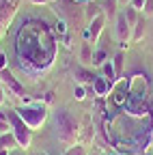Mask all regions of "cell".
Listing matches in <instances>:
<instances>
[{
  "mask_svg": "<svg viewBox=\"0 0 153 155\" xmlns=\"http://www.w3.org/2000/svg\"><path fill=\"white\" fill-rule=\"evenodd\" d=\"M56 54L58 37L45 19L28 17L26 22H22V28L15 37V61L26 75H30L32 80L45 75L54 67Z\"/></svg>",
  "mask_w": 153,
  "mask_h": 155,
  "instance_id": "obj_1",
  "label": "cell"
},
{
  "mask_svg": "<svg viewBox=\"0 0 153 155\" xmlns=\"http://www.w3.org/2000/svg\"><path fill=\"white\" fill-rule=\"evenodd\" d=\"M52 125H54V136L63 144H67V147L75 144V140L80 136V125L67 108H58L52 114Z\"/></svg>",
  "mask_w": 153,
  "mask_h": 155,
  "instance_id": "obj_2",
  "label": "cell"
},
{
  "mask_svg": "<svg viewBox=\"0 0 153 155\" xmlns=\"http://www.w3.org/2000/svg\"><path fill=\"white\" fill-rule=\"evenodd\" d=\"M15 112L20 114V119H22V121H24L32 131L41 129V127L45 125V121H48V106H45V104H41V101H30V104H24L22 108H17Z\"/></svg>",
  "mask_w": 153,
  "mask_h": 155,
  "instance_id": "obj_3",
  "label": "cell"
},
{
  "mask_svg": "<svg viewBox=\"0 0 153 155\" xmlns=\"http://www.w3.org/2000/svg\"><path fill=\"white\" fill-rule=\"evenodd\" d=\"M9 116V123H11V134L15 136V140H17V147L20 149H28L30 142H32V129L20 119V114H17L15 110L7 112Z\"/></svg>",
  "mask_w": 153,
  "mask_h": 155,
  "instance_id": "obj_4",
  "label": "cell"
},
{
  "mask_svg": "<svg viewBox=\"0 0 153 155\" xmlns=\"http://www.w3.org/2000/svg\"><path fill=\"white\" fill-rule=\"evenodd\" d=\"M0 80H2V84H5V91L7 93H11L13 97H17V99H24V84L17 80V78L11 73V69L7 67V69H2L0 71Z\"/></svg>",
  "mask_w": 153,
  "mask_h": 155,
  "instance_id": "obj_5",
  "label": "cell"
},
{
  "mask_svg": "<svg viewBox=\"0 0 153 155\" xmlns=\"http://www.w3.org/2000/svg\"><path fill=\"white\" fill-rule=\"evenodd\" d=\"M106 15L101 13V15H97L93 19V22H88V28H86V32H84V37H86V43H91V45H95L99 41V35H101V30H104V24H106Z\"/></svg>",
  "mask_w": 153,
  "mask_h": 155,
  "instance_id": "obj_6",
  "label": "cell"
},
{
  "mask_svg": "<svg viewBox=\"0 0 153 155\" xmlns=\"http://www.w3.org/2000/svg\"><path fill=\"white\" fill-rule=\"evenodd\" d=\"M22 0H0V22L5 26H9L13 22V17L17 15V9H20Z\"/></svg>",
  "mask_w": 153,
  "mask_h": 155,
  "instance_id": "obj_7",
  "label": "cell"
},
{
  "mask_svg": "<svg viewBox=\"0 0 153 155\" xmlns=\"http://www.w3.org/2000/svg\"><path fill=\"white\" fill-rule=\"evenodd\" d=\"M117 39H119V43H121V48H125L129 41H131V32H134V28L127 24V19H125V15L121 13V15H117Z\"/></svg>",
  "mask_w": 153,
  "mask_h": 155,
  "instance_id": "obj_8",
  "label": "cell"
},
{
  "mask_svg": "<svg viewBox=\"0 0 153 155\" xmlns=\"http://www.w3.org/2000/svg\"><path fill=\"white\" fill-rule=\"evenodd\" d=\"M125 110H127V114H131V116H142L145 112H147V104H145V99L142 97H129L127 99V104H125Z\"/></svg>",
  "mask_w": 153,
  "mask_h": 155,
  "instance_id": "obj_9",
  "label": "cell"
},
{
  "mask_svg": "<svg viewBox=\"0 0 153 155\" xmlns=\"http://www.w3.org/2000/svg\"><path fill=\"white\" fill-rule=\"evenodd\" d=\"M73 80H75V84H82V86H86V84H93V80H95V75L86 69V67H82V65H78L73 69Z\"/></svg>",
  "mask_w": 153,
  "mask_h": 155,
  "instance_id": "obj_10",
  "label": "cell"
},
{
  "mask_svg": "<svg viewBox=\"0 0 153 155\" xmlns=\"http://www.w3.org/2000/svg\"><path fill=\"white\" fill-rule=\"evenodd\" d=\"M110 88H112V86H110V82L106 80L104 75H99V78H95V80H93V93H95V95L104 97V95H108Z\"/></svg>",
  "mask_w": 153,
  "mask_h": 155,
  "instance_id": "obj_11",
  "label": "cell"
},
{
  "mask_svg": "<svg viewBox=\"0 0 153 155\" xmlns=\"http://www.w3.org/2000/svg\"><path fill=\"white\" fill-rule=\"evenodd\" d=\"M101 69H104V78L110 82V86L119 80V73H117V69H114V65H112V61H106L104 65H101Z\"/></svg>",
  "mask_w": 153,
  "mask_h": 155,
  "instance_id": "obj_12",
  "label": "cell"
},
{
  "mask_svg": "<svg viewBox=\"0 0 153 155\" xmlns=\"http://www.w3.org/2000/svg\"><path fill=\"white\" fill-rule=\"evenodd\" d=\"M17 147V140H15V136L11 134V131H7V134H0V149H7V151H11V149H15Z\"/></svg>",
  "mask_w": 153,
  "mask_h": 155,
  "instance_id": "obj_13",
  "label": "cell"
},
{
  "mask_svg": "<svg viewBox=\"0 0 153 155\" xmlns=\"http://www.w3.org/2000/svg\"><path fill=\"white\" fill-rule=\"evenodd\" d=\"M117 7H119V0H106V2L101 5V11H104V15L106 17H117L119 13H117Z\"/></svg>",
  "mask_w": 153,
  "mask_h": 155,
  "instance_id": "obj_14",
  "label": "cell"
},
{
  "mask_svg": "<svg viewBox=\"0 0 153 155\" xmlns=\"http://www.w3.org/2000/svg\"><path fill=\"white\" fill-rule=\"evenodd\" d=\"M80 61H82V65H93V45H91V43H84V45H82Z\"/></svg>",
  "mask_w": 153,
  "mask_h": 155,
  "instance_id": "obj_15",
  "label": "cell"
},
{
  "mask_svg": "<svg viewBox=\"0 0 153 155\" xmlns=\"http://www.w3.org/2000/svg\"><path fill=\"white\" fill-rule=\"evenodd\" d=\"M145 19L147 17H140L136 26H134V32H131V41H140V39L145 37Z\"/></svg>",
  "mask_w": 153,
  "mask_h": 155,
  "instance_id": "obj_16",
  "label": "cell"
},
{
  "mask_svg": "<svg viewBox=\"0 0 153 155\" xmlns=\"http://www.w3.org/2000/svg\"><path fill=\"white\" fill-rule=\"evenodd\" d=\"M104 11H101V7L99 5H95V2H86V19L88 22H93L97 15H101Z\"/></svg>",
  "mask_w": 153,
  "mask_h": 155,
  "instance_id": "obj_17",
  "label": "cell"
},
{
  "mask_svg": "<svg viewBox=\"0 0 153 155\" xmlns=\"http://www.w3.org/2000/svg\"><path fill=\"white\" fill-rule=\"evenodd\" d=\"M106 61H108V54L104 50H95L93 52V67H101Z\"/></svg>",
  "mask_w": 153,
  "mask_h": 155,
  "instance_id": "obj_18",
  "label": "cell"
},
{
  "mask_svg": "<svg viewBox=\"0 0 153 155\" xmlns=\"http://www.w3.org/2000/svg\"><path fill=\"white\" fill-rule=\"evenodd\" d=\"M7 131H11L9 116H7V114H0V134H7Z\"/></svg>",
  "mask_w": 153,
  "mask_h": 155,
  "instance_id": "obj_19",
  "label": "cell"
},
{
  "mask_svg": "<svg viewBox=\"0 0 153 155\" xmlns=\"http://www.w3.org/2000/svg\"><path fill=\"white\" fill-rule=\"evenodd\" d=\"M73 97L78 101H82V99H86V88L82 86V84H75V88H73Z\"/></svg>",
  "mask_w": 153,
  "mask_h": 155,
  "instance_id": "obj_20",
  "label": "cell"
},
{
  "mask_svg": "<svg viewBox=\"0 0 153 155\" xmlns=\"http://www.w3.org/2000/svg\"><path fill=\"white\" fill-rule=\"evenodd\" d=\"M112 65H114V69H117V73L121 75V69H123V52H119L117 56H114V61H112Z\"/></svg>",
  "mask_w": 153,
  "mask_h": 155,
  "instance_id": "obj_21",
  "label": "cell"
},
{
  "mask_svg": "<svg viewBox=\"0 0 153 155\" xmlns=\"http://www.w3.org/2000/svg\"><path fill=\"white\" fill-rule=\"evenodd\" d=\"M65 155H86V151H84V147H69V151L65 153Z\"/></svg>",
  "mask_w": 153,
  "mask_h": 155,
  "instance_id": "obj_22",
  "label": "cell"
},
{
  "mask_svg": "<svg viewBox=\"0 0 153 155\" xmlns=\"http://www.w3.org/2000/svg\"><path fill=\"white\" fill-rule=\"evenodd\" d=\"M142 15H145V17H153V0H147V2H145Z\"/></svg>",
  "mask_w": 153,
  "mask_h": 155,
  "instance_id": "obj_23",
  "label": "cell"
},
{
  "mask_svg": "<svg viewBox=\"0 0 153 155\" xmlns=\"http://www.w3.org/2000/svg\"><path fill=\"white\" fill-rule=\"evenodd\" d=\"M145 2H147V0H131V2H129V7H134L136 11H140V13H142V9H145Z\"/></svg>",
  "mask_w": 153,
  "mask_h": 155,
  "instance_id": "obj_24",
  "label": "cell"
},
{
  "mask_svg": "<svg viewBox=\"0 0 153 155\" xmlns=\"http://www.w3.org/2000/svg\"><path fill=\"white\" fill-rule=\"evenodd\" d=\"M9 67V61H7V54L2 52V48H0V71L2 69H7Z\"/></svg>",
  "mask_w": 153,
  "mask_h": 155,
  "instance_id": "obj_25",
  "label": "cell"
},
{
  "mask_svg": "<svg viewBox=\"0 0 153 155\" xmlns=\"http://www.w3.org/2000/svg\"><path fill=\"white\" fill-rule=\"evenodd\" d=\"M5 95H7V91H5V84H2V80H0V106L5 104Z\"/></svg>",
  "mask_w": 153,
  "mask_h": 155,
  "instance_id": "obj_26",
  "label": "cell"
},
{
  "mask_svg": "<svg viewBox=\"0 0 153 155\" xmlns=\"http://www.w3.org/2000/svg\"><path fill=\"white\" fill-rule=\"evenodd\" d=\"M7 28H9V26H5L2 22H0V39H2V37H5V32H7Z\"/></svg>",
  "mask_w": 153,
  "mask_h": 155,
  "instance_id": "obj_27",
  "label": "cell"
},
{
  "mask_svg": "<svg viewBox=\"0 0 153 155\" xmlns=\"http://www.w3.org/2000/svg\"><path fill=\"white\" fill-rule=\"evenodd\" d=\"M30 2H32V5H48L50 0H30Z\"/></svg>",
  "mask_w": 153,
  "mask_h": 155,
  "instance_id": "obj_28",
  "label": "cell"
},
{
  "mask_svg": "<svg viewBox=\"0 0 153 155\" xmlns=\"http://www.w3.org/2000/svg\"><path fill=\"white\" fill-rule=\"evenodd\" d=\"M0 155H11V151H7V149H0Z\"/></svg>",
  "mask_w": 153,
  "mask_h": 155,
  "instance_id": "obj_29",
  "label": "cell"
},
{
  "mask_svg": "<svg viewBox=\"0 0 153 155\" xmlns=\"http://www.w3.org/2000/svg\"><path fill=\"white\" fill-rule=\"evenodd\" d=\"M129 2H131V0H119V5H125V7H127Z\"/></svg>",
  "mask_w": 153,
  "mask_h": 155,
  "instance_id": "obj_30",
  "label": "cell"
},
{
  "mask_svg": "<svg viewBox=\"0 0 153 155\" xmlns=\"http://www.w3.org/2000/svg\"><path fill=\"white\" fill-rule=\"evenodd\" d=\"M75 2H93V0H75Z\"/></svg>",
  "mask_w": 153,
  "mask_h": 155,
  "instance_id": "obj_31",
  "label": "cell"
},
{
  "mask_svg": "<svg viewBox=\"0 0 153 155\" xmlns=\"http://www.w3.org/2000/svg\"><path fill=\"white\" fill-rule=\"evenodd\" d=\"M50 2H58V0H50Z\"/></svg>",
  "mask_w": 153,
  "mask_h": 155,
  "instance_id": "obj_32",
  "label": "cell"
}]
</instances>
